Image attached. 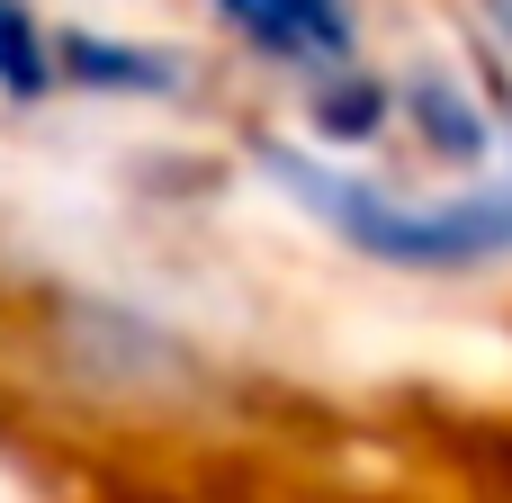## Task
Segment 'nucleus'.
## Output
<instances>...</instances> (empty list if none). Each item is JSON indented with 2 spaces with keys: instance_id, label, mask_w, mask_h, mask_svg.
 <instances>
[{
  "instance_id": "1",
  "label": "nucleus",
  "mask_w": 512,
  "mask_h": 503,
  "mask_svg": "<svg viewBox=\"0 0 512 503\" xmlns=\"http://www.w3.org/2000/svg\"><path fill=\"white\" fill-rule=\"evenodd\" d=\"M477 63H486L495 108H504V153L477 180L405 189V180L369 171L360 153L306 144L297 126H252L243 162L279 207H297L324 243H342L351 261H369L387 279H432V288L495 279V270H512V63L495 45H477Z\"/></svg>"
},
{
  "instance_id": "2",
  "label": "nucleus",
  "mask_w": 512,
  "mask_h": 503,
  "mask_svg": "<svg viewBox=\"0 0 512 503\" xmlns=\"http://www.w3.org/2000/svg\"><path fill=\"white\" fill-rule=\"evenodd\" d=\"M27 351L54 387L90 396V405H153L180 414L198 396H216V360L207 342H189L162 306L90 288V279H36L27 288Z\"/></svg>"
},
{
  "instance_id": "3",
  "label": "nucleus",
  "mask_w": 512,
  "mask_h": 503,
  "mask_svg": "<svg viewBox=\"0 0 512 503\" xmlns=\"http://www.w3.org/2000/svg\"><path fill=\"white\" fill-rule=\"evenodd\" d=\"M198 9L279 90H306V81L369 54V0H198Z\"/></svg>"
},
{
  "instance_id": "4",
  "label": "nucleus",
  "mask_w": 512,
  "mask_h": 503,
  "mask_svg": "<svg viewBox=\"0 0 512 503\" xmlns=\"http://www.w3.org/2000/svg\"><path fill=\"white\" fill-rule=\"evenodd\" d=\"M54 54H63V99H90V108H198L207 99V63L171 36L72 18L54 27Z\"/></svg>"
},
{
  "instance_id": "5",
  "label": "nucleus",
  "mask_w": 512,
  "mask_h": 503,
  "mask_svg": "<svg viewBox=\"0 0 512 503\" xmlns=\"http://www.w3.org/2000/svg\"><path fill=\"white\" fill-rule=\"evenodd\" d=\"M396 135L450 171V180H477L495 153H504V108H495V81L486 63H450V54H414L396 63Z\"/></svg>"
},
{
  "instance_id": "6",
  "label": "nucleus",
  "mask_w": 512,
  "mask_h": 503,
  "mask_svg": "<svg viewBox=\"0 0 512 503\" xmlns=\"http://www.w3.org/2000/svg\"><path fill=\"white\" fill-rule=\"evenodd\" d=\"M288 108H297L306 144H324V153H378V144H396V63L360 54V63L288 90Z\"/></svg>"
},
{
  "instance_id": "7",
  "label": "nucleus",
  "mask_w": 512,
  "mask_h": 503,
  "mask_svg": "<svg viewBox=\"0 0 512 503\" xmlns=\"http://www.w3.org/2000/svg\"><path fill=\"white\" fill-rule=\"evenodd\" d=\"M54 99H63V54H54L45 0H0V108L45 117Z\"/></svg>"
},
{
  "instance_id": "8",
  "label": "nucleus",
  "mask_w": 512,
  "mask_h": 503,
  "mask_svg": "<svg viewBox=\"0 0 512 503\" xmlns=\"http://www.w3.org/2000/svg\"><path fill=\"white\" fill-rule=\"evenodd\" d=\"M477 27H486L477 45H495V54L512 63V0H477Z\"/></svg>"
}]
</instances>
